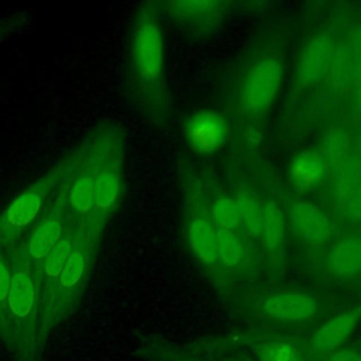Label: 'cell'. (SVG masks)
Returning <instances> with one entry per match:
<instances>
[{
  "label": "cell",
  "instance_id": "1",
  "mask_svg": "<svg viewBox=\"0 0 361 361\" xmlns=\"http://www.w3.org/2000/svg\"><path fill=\"white\" fill-rule=\"evenodd\" d=\"M124 90L141 117L157 127L171 120L172 103L166 82L165 32L155 1L133 11L126 41Z\"/></svg>",
  "mask_w": 361,
  "mask_h": 361
},
{
  "label": "cell",
  "instance_id": "2",
  "mask_svg": "<svg viewBox=\"0 0 361 361\" xmlns=\"http://www.w3.org/2000/svg\"><path fill=\"white\" fill-rule=\"evenodd\" d=\"M126 147L124 127L114 121H103L92 127L59 159L62 176L55 199L65 207L73 226L85 223L99 173L111 158L126 154Z\"/></svg>",
  "mask_w": 361,
  "mask_h": 361
},
{
  "label": "cell",
  "instance_id": "3",
  "mask_svg": "<svg viewBox=\"0 0 361 361\" xmlns=\"http://www.w3.org/2000/svg\"><path fill=\"white\" fill-rule=\"evenodd\" d=\"M76 241L71 257L49 293L38 305V351L42 354L47 341L78 309L90 281L103 233L86 226H73Z\"/></svg>",
  "mask_w": 361,
  "mask_h": 361
},
{
  "label": "cell",
  "instance_id": "4",
  "mask_svg": "<svg viewBox=\"0 0 361 361\" xmlns=\"http://www.w3.org/2000/svg\"><path fill=\"white\" fill-rule=\"evenodd\" d=\"M11 286L6 305L1 343L16 361H38V303L39 289L34 267L16 250Z\"/></svg>",
  "mask_w": 361,
  "mask_h": 361
},
{
  "label": "cell",
  "instance_id": "5",
  "mask_svg": "<svg viewBox=\"0 0 361 361\" xmlns=\"http://www.w3.org/2000/svg\"><path fill=\"white\" fill-rule=\"evenodd\" d=\"M61 176L62 165L58 161L0 210V244L4 248L11 251L21 243L54 197Z\"/></svg>",
  "mask_w": 361,
  "mask_h": 361
},
{
  "label": "cell",
  "instance_id": "6",
  "mask_svg": "<svg viewBox=\"0 0 361 361\" xmlns=\"http://www.w3.org/2000/svg\"><path fill=\"white\" fill-rule=\"evenodd\" d=\"M281 56L268 54L259 56L244 75L240 89V104L251 116L267 113L275 103L283 82Z\"/></svg>",
  "mask_w": 361,
  "mask_h": 361
},
{
  "label": "cell",
  "instance_id": "7",
  "mask_svg": "<svg viewBox=\"0 0 361 361\" xmlns=\"http://www.w3.org/2000/svg\"><path fill=\"white\" fill-rule=\"evenodd\" d=\"M72 219L54 195L44 213L14 250L27 258V261L37 271L63 234L72 228Z\"/></svg>",
  "mask_w": 361,
  "mask_h": 361
},
{
  "label": "cell",
  "instance_id": "8",
  "mask_svg": "<svg viewBox=\"0 0 361 361\" xmlns=\"http://www.w3.org/2000/svg\"><path fill=\"white\" fill-rule=\"evenodd\" d=\"M124 161L126 154H120L111 158L99 173L93 188L90 210L82 226H86L93 231L106 234L109 223L117 212L123 199Z\"/></svg>",
  "mask_w": 361,
  "mask_h": 361
},
{
  "label": "cell",
  "instance_id": "9",
  "mask_svg": "<svg viewBox=\"0 0 361 361\" xmlns=\"http://www.w3.org/2000/svg\"><path fill=\"white\" fill-rule=\"evenodd\" d=\"M158 6L183 31L196 37L214 34L233 8V3L217 0H179Z\"/></svg>",
  "mask_w": 361,
  "mask_h": 361
},
{
  "label": "cell",
  "instance_id": "10",
  "mask_svg": "<svg viewBox=\"0 0 361 361\" xmlns=\"http://www.w3.org/2000/svg\"><path fill=\"white\" fill-rule=\"evenodd\" d=\"M286 220L289 230L307 245H323L331 241L336 234L331 217L309 199H293L289 204Z\"/></svg>",
  "mask_w": 361,
  "mask_h": 361
},
{
  "label": "cell",
  "instance_id": "11",
  "mask_svg": "<svg viewBox=\"0 0 361 361\" xmlns=\"http://www.w3.org/2000/svg\"><path fill=\"white\" fill-rule=\"evenodd\" d=\"M228 124L223 114L213 109H199L189 114L183 135L189 148L199 155H213L227 142Z\"/></svg>",
  "mask_w": 361,
  "mask_h": 361
},
{
  "label": "cell",
  "instance_id": "12",
  "mask_svg": "<svg viewBox=\"0 0 361 361\" xmlns=\"http://www.w3.org/2000/svg\"><path fill=\"white\" fill-rule=\"evenodd\" d=\"M336 42L337 41L327 34H314L302 45L295 66L298 85L302 87H313L326 82Z\"/></svg>",
  "mask_w": 361,
  "mask_h": 361
},
{
  "label": "cell",
  "instance_id": "13",
  "mask_svg": "<svg viewBox=\"0 0 361 361\" xmlns=\"http://www.w3.org/2000/svg\"><path fill=\"white\" fill-rule=\"evenodd\" d=\"M262 312L282 322H306L317 314V302L298 290H281L265 296L259 303Z\"/></svg>",
  "mask_w": 361,
  "mask_h": 361
},
{
  "label": "cell",
  "instance_id": "14",
  "mask_svg": "<svg viewBox=\"0 0 361 361\" xmlns=\"http://www.w3.org/2000/svg\"><path fill=\"white\" fill-rule=\"evenodd\" d=\"M361 309L341 312L323 323L313 334L310 350L314 355H327L336 351L357 329Z\"/></svg>",
  "mask_w": 361,
  "mask_h": 361
},
{
  "label": "cell",
  "instance_id": "15",
  "mask_svg": "<svg viewBox=\"0 0 361 361\" xmlns=\"http://www.w3.org/2000/svg\"><path fill=\"white\" fill-rule=\"evenodd\" d=\"M330 173L329 166L316 151V148H306L299 151L290 161L288 175L292 185L298 190H309L327 180Z\"/></svg>",
  "mask_w": 361,
  "mask_h": 361
},
{
  "label": "cell",
  "instance_id": "16",
  "mask_svg": "<svg viewBox=\"0 0 361 361\" xmlns=\"http://www.w3.org/2000/svg\"><path fill=\"white\" fill-rule=\"evenodd\" d=\"M360 78L361 68L355 59L350 44L347 42V39L337 41L333 61L324 83H327L329 89L333 90V93L347 94Z\"/></svg>",
  "mask_w": 361,
  "mask_h": 361
},
{
  "label": "cell",
  "instance_id": "17",
  "mask_svg": "<svg viewBox=\"0 0 361 361\" xmlns=\"http://www.w3.org/2000/svg\"><path fill=\"white\" fill-rule=\"evenodd\" d=\"M327 269L338 278L361 275V235H347L331 244L326 254Z\"/></svg>",
  "mask_w": 361,
  "mask_h": 361
},
{
  "label": "cell",
  "instance_id": "18",
  "mask_svg": "<svg viewBox=\"0 0 361 361\" xmlns=\"http://www.w3.org/2000/svg\"><path fill=\"white\" fill-rule=\"evenodd\" d=\"M186 243L195 258L206 265L217 262V227L210 217L196 216L186 224Z\"/></svg>",
  "mask_w": 361,
  "mask_h": 361
},
{
  "label": "cell",
  "instance_id": "19",
  "mask_svg": "<svg viewBox=\"0 0 361 361\" xmlns=\"http://www.w3.org/2000/svg\"><path fill=\"white\" fill-rule=\"evenodd\" d=\"M75 241H76V231H75V227L72 226V228L63 234V237L58 241L54 250L48 254V257L35 271L38 289H39V302L49 293L55 281L58 279L62 269L65 268L68 258L71 257L72 250L75 247Z\"/></svg>",
  "mask_w": 361,
  "mask_h": 361
},
{
  "label": "cell",
  "instance_id": "20",
  "mask_svg": "<svg viewBox=\"0 0 361 361\" xmlns=\"http://www.w3.org/2000/svg\"><path fill=\"white\" fill-rule=\"evenodd\" d=\"M316 151L331 171L355 154V140L345 127L336 126L323 134Z\"/></svg>",
  "mask_w": 361,
  "mask_h": 361
},
{
  "label": "cell",
  "instance_id": "21",
  "mask_svg": "<svg viewBox=\"0 0 361 361\" xmlns=\"http://www.w3.org/2000/svg\"><path fill=\"white\" fill-rule=\"evenodd\" d=\"M288 230L286 214L282 212V209L274 202L264 203V219L258 240L264 248L272 254L282 251L286 243Z\"/></svg>",
  "mask_w": 361,
  "mask_h": 361
},
{
  "label": "cell",
  "instance_id": "22",
  "mask_svg": "<svg viewBox=\"0 0 361 361\" xmlns=\"http://www.w3.org/2000/svg\"><path fill=\"white\" fill-rule=\"evenodd\" d=\"M331 197L338 202L361 182V154L355 151L347 161L333 168L329 173Z\"/></svg>",
  "mask_w": 361,
  "mask_h": 361
},
{
  "label": "cell",
  "instance_id": "23",
  "mask_svg": "<svg viewBox=\"0 0 361 361\" xmlns=\"http://www.w3.org/2000/svg\"><path fill=\"white\" fill-rule=\"evenodd\" d=\"M240 203V228L244 234L255 241L259 240L261 226L264 219V202L248 192H241L237 195Z\"/></svg>",
  "mask_w": 361,
  "mask_h": 361
},
{
  "label": "cell",
  "instance_id": "24",
  "mask_svg": "<svg viewBox=\"0 0 361 361\" xmlns=\"http://www.w3.org/2000/svg\"><path fill=\"white\" fill-rule=\"evenodd\" d=\"M245 258L243 238L233 230L217 228V262L226 268H237Z\"/></svg>",
  "mask_w": 361,
  "mask_h": 361
},
{
  "label": "cell",
  "instance_id": "25",
  "mask_svg": "<svg viewBox=\"0 0 361 361\" xmlns=\"http://www.w3.org/2000/svg\"><path fill=\"white\" fill-rule=\"evenodd\" d=\"M240 203L237 196L221 195L217 196L210 207V220L217 228L233 230L240 228Z\"/></svg>",
  "mask_w": 361,
  "mask_h": 361
},
{
  "label": "cell",
  "instance_id": "26",
  "mask_svg": "<svg viewBox=\"0 0 361 361\" xmlns=\"http://www.w3.org/2000/svg\"><path fill=\"white\" fill-rule=\"evenodd\" d=\"M11 278H13L11 255H10V251L0 244V340L4 330V314H6V305H7V298L11 286Z\"/></svg>",
  "mask_w": 361,
  "mask_h": 361
},
{
  "label": "cell",
  "instance_id": "27",
  "mask_svg": "<svg viewBox=\"0 0 361 361\" xmlns=\"http://www.w3.org/2000/svg\"><path fill=\"white\" fill-rule=\"evenodd\" d=\"M338 214L348 223H361V182L343 199L336 202Z\"/></svg>",
  "mask_w": 361,
  "mask_h": 361
},
{
  "label": "cell",
  "instance_id": "28",
  "mask_svg": "<svg viewBox=\"0 0 361 361\" xmlns=\"http://www.w3.org/2000/svg\"><path fill=\"white\" fill-rule=\"evenodd\" d=\"M261 361H302L296 348L285 341H272L261 347Z\"/></svg>",
  "mask_w": 361,
  "mask_h": 361
},
{
  "label": "cell",
  "instance_id": "29",
  "mask_svg": "<svg viewBox=\"0 0 361 361\" xmlns=\"http://www.w3.org/2000/svg\"><path fill=\"white\" fill-rule=\"evenodd\" d=\"M24 21H25V16L21 13L10 14L0 18V42L4 41L14 31H17L24 24Z\"/></svg>",
  "mask_w": 361,
  "mask_h": 361
},
{
  "label": "cell",
  "instance_id": "30",
  "mask_svg": "<svg viewBox=\"0 0 361 361\" xmlns=\"http://www.w3.org/2000/svg\"><path fill=\"white\" fill-rule=\"evenodd\" d=\"M347 104L350 116L354 118H361V78L347 93Z\"/></svg>",
  "mask_w": 361,
  "mask_h": 361
},
{
  "label": "cell",
  "instance_id": "31",
  "mask_svg": "<svg viewBox=\"0 0 361 361\" xmlns=\"http://www.w3.org/2000/svg\"><path fill=\"white\" fill-rule=\"evenodd\" d=\"M347 42L350 44V47L355 55V59L361 68V23L351 27Z\"/></svg>",
  "mask_w": 361,
  "mask_h": 361
},
{
  "label": "cell",
  "instance_id": "32",
  "mask_svg": "<svg viewBox=\"0 0 361 361\" xmlns=\"http://www.w3.org/2000/svg\"><path fill=\"white\" fill-rule=\"evenodd\" d=\"M327 361H361V355L353 350H336L329 354Z\"/></svg>",
  "mask_w": 361,
  "mask_h": 361
},
{
  "label": "cell",
  "instance_id": "33",
  "mask_svg": "<svg viewBox=\"0 0 361 361\" xmlns=\"http://www.w3.org/2000/svg\"><path fill=\"white\" fill-rule=\"evenodd\" d=\"M357 145H358V152L361 154V130H360V134H358V138H357Z\"/></svg>",
  "mask_w": 361,
  "mask_h": 361
}]
</instances>
